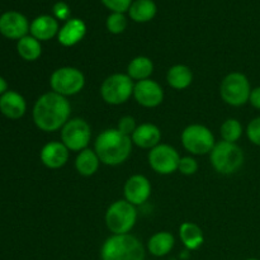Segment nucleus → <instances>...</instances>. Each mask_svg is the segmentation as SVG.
I'll return each mask as SVG.
<instances>
[{
    "instance_id": "dca6fc26",
    "label": "nucleus",
    "mask_w": 260,
    "mask_h": 260,
    "mask_svg": "<svg viewBox=\"0 0 260 260\" xmlns=\"http://www.w3.org/2000/svg\"><path fill=\"white\" fill-rule=\"evenodd\" d=\"M86 35V25L79 18H71L60 28L57 40L63 47H73L78 45Z\"/></svg>"
},
{
    "instance_id": "c85d7f7f",
    "label": "nucleus",
    "mask_w": 260,
    "mask_h": 260,
    "mask_svg": "<svg viewBox=\"0 0 260 260\" xmlns=\"http://www.w3.org/2000/svg\"><path fill=\"white\" fill-rule=\"evenodd\" d=\"M178 172L182 173L183 175H193L198 172V162L197 160L193 159L192 156H183L180 157Z\"/></svg>"
},
{
    "instance_id": "1a4fd4ad",
    "label": "nucleus",
    "mask_w": 260,
    "mask_h": 260,
    "mask_svg": "<svg viewBox=\"0 0 260 260\" xmlns=\"http://www.w3.org/2000/svg\"><path fill=\"white\" fill-rule=\"evenodd\" d=\"M182 144L192 155H206L215 147V136L203 124H189L182 132Z\"/></svg>"
},
{
    "instance_id": "2eb2a0df",
    "label": "nucleus",
    "mask_w": 260,
    "mask_h": 260,
    "mask_svg": "<svg viewBox=\"0 0 260 260\" xmlns=\"http://www.w3.org/2000/svg\"><path fill=\"white\" fill-rule=\"evenodd\" d=\"M69 151L62 142H48L41 150V161L48 169H60L68 162Z\"/></svg>"
},
{
    "instance_id": "393cba45",
    "label": "nucleus",
    "mask_w": 260,
    "mask_h": 260,
    "mask_svg": "<svg viewBox=\"0 0 260 260\" xmlns=\"http://www.w3.org/2000/svg\"><path fill=\"white\" fill-rule=\"evenodd\" d=\"M157 8L152 0H136L129 7V17L134 22L146 23L154 19L156 15Z\"/></svg>"
},
{
    "instance_id": "72a5a7b5",
    "label": "nucleus",
    "mask_w": 260,
    "mask_h": 260,
    "mask_svg": "<svg viewBox=\"0 0 260 260\" xmlns=\"http://www.w3.org/2000/svg\"><path fill=\"white\" fill-rule=\"evenodd\" d=\"M249 103H250L254 108L259 109L260 111V86H256V88L251 89Z\"/></svg>"
},
{
    "instance_id": "4be33fe9",
    "label": "nucleus",
    "mask_w": 260,
    "mask_h": 260,
    "mask_svg": "<svg viewBox=\"0 0 260 260\" xmlns=\"http://www.w3.org/2000/svg\"><path fill=\"white\" fill-rule=\"evenodd\" d=\"M179 236L188 250H197L205 241L202 229L193 222H184L179 228Z\"/></svg>"
},
{
    "instance_id": "c9c22d12",
    "label": "nucleus",
    "mask_w": 260,
    "mask_h": 260,
    "mask_svg": "<svg viewBox=\"0 0 260 260\" xmlns=\"http://www.w3.org/2000/svg\"><path fill=\"white\" fill-rule=\"evenodd\" d=\"M246 260H259V259H256V258H249V259H246Z\"/></svg>"
},
{
    "instance_id": "c756f323",
    "label": "nucleus",
    "mask_w": 260,
    "mask_h": 260,
    "mask_svg": "<svg viewBox=\"0 0 260 260\" xmlns=\"http://www.w3.org/2000/svg\"><path fill=\"white\" fill-rule=\"evenodd\" d=\"M246 135L251 144L260 146V117H255L249 122L246 127Z\"/></svg>"
},
{
    "instance_id": "9b49d317",
    "label": "nucleus",
    "mask_w": 260,
    "mask_h": 260,
    "mask_svg": "<svg viewBox=\"0 0 260 260\" xmlns=\"http://www.w3.org/2000/svg\"><path fill=\"white\" fill-rule=\"evenodd\" d=\"M180 156L177 150L167 144H159L149 152V164L155 173L169 175L177 172Z\"/></svg>"
},
{
    "instance_id": "ddd939ff",
    "label": "nucleus",
    "mask_w": 260,
    "mask_h": 260,
    "mask_svg": "<svg viewBox=\"0 0 260 260\" xmlns=\"http://www.w3.org/2000/svg\"><path fill=\"white\" fill-rule=\"evenodd\" d=\"M30 24L19 12H5L0 15V33L9 40H18L28 36Z\"/></svg>"
},
{
    "instance_id": "aec40b11",
    "label": "nucleus",
    "mask_w": 260,
    "mask_h": 260,
    "mask_svg": "<svg viewBox=\"0 0 260 260\" xmlns=\"http://www.w3.org/2000/svg\"><path fill=\"white\" fill-rule=\"evenodd\" d=\"M175 239L172 233L160 231L154 234L147 243V249L154 256H165L173 250Z\"/></svg>"
},
{
    "instance_id": "7c9ffc66",
    "label": "nucleus",
    "mask_w": 260,
    "mask_h": 260,
    "mask_svg": "<svg viewBox=\"0 0 260 260\" xmlns=\"http://www.w3.org/2000/svg\"><path fill=\"white\" fill-rule=\"evenodd\" d=\"M136 128H137L136 121H135L134 117L131 116L122 117V118L118 121V124H117V129H118L121 134L126 135V136L128 137L132 136V134H134Z\"/></svg>"
},
{
    "instance_id": "f704fd0d",
    "label": "nucleus",
    "mask_w": 260,
    "mask_h": 260,
    "mask_svg": "<svg viewBox=\"0 0 260 260\" xmlns=\"http://www.w3.org/2000/svg\"><path fill=\"white\" fill-rule=\"evenodd\" d=\"M8 91V83L3 76H0V96Z\"/></svg>"
},
{
    "instance_id": "4468645a",
    "label": "nucleus",
    "mask_w": 260,
    "mask_h": 260,
    "mask_svg": "<svg viewBox=\"0 0 260 260\" xmlns=\"http://www.w3.org/2000/svg\"><path fill=\"white\" fill-rule=\"evenodd\" d=\"M124 200L134 206H140L146 202L151 196V184L145 175H132L124 183Z\"/></svg>"
},
{
    "instance_id": "bb28decb",
    "label": "nucleus",
    "mask_w": 260,
    "mask_h": 260,
    "mask_svg": "<svg viewBox=\"0 0 260 260\" xmlns=\"http://www.w3.org/2000/svg\"><path fill=\"white\" fill-rule=\"evenodd\" d=\"M221 136L223 141L236 144V141H239L243 136V124L235 118L226 119L221 126Z\"/></svg>"
},
{
    "instance_id": "5701e85b",
    "label": "nucleus",
    "mask_w": 260,
    "mask_h": 260,
    "mask_svg": "<svg viewBox=\"0 0 260 260\" xmlns=\"http://www.w3.org/2000/svg\"><path fill=\"white\" fill-rule=\"evenodd\" d=\"M167 81L175 90H184L192 84L193 73L187 65H174L168 70Z\"/></svg>"
},
{
    "instance_id": "20e7f679",
    "label": "nucleus",
    "mask_w": 260,
    "mask_h": 260,
    "mask_svg": "<svg viewBox=\"0 0 260 260\" xmlns=\"http://www.w3.org/2000/svg\"><path fill=\"white\" fill-rule=\"evenodd\" d=\"M211 164L213 169L223 175H230L238 172L244 164V152L238 144L220 141L210 152Z\"/></svg>"
},
{
    "instance_id": "2f4dec72",
    "label": "nucleus",
    "mask_w": 260,
    "mask_h": 260,
    "mask_svg": "<svg viewBox=\"0 0 260 260\" xmlns=\"http://www.w3.org/2000/svg\"><path fill=\"white\" fill-rule=\"evenodd\" d=\"M104 5L113 13H124L129 9L132 0H102Z\"/></svg>"
},
{
    "instance_id": "6e6552de",
    "label": "nucleus",
    "mask_w": 260,
    "mask_h": 260,
    "mask_svg": "<svg viewBox=\"0 0 260 260\" xmlns=\"http://www.w3.org/2000/svg\"><path fill=\"white\" fill-rule=\"evenodd\" d=\"M50 85L52 91L62 96H71L80 93L85 85V76L73 66L58 68L51 74Z\"/></svg>"
},
{
    "instance_id": "9d476101",
    "label": "nucleus",
    "mask_w": 260,
    "mask_h": 260,
    "mask_svg": "<svg viewBox=\"0 0 260 260\" xmlns=\"http://www.w3.org/2000/svg\"><path fill=\"white\" fill-rule=\"evenodd\" d=\"M91 139V129L88 122L81 118L69 119L61 128V141L70 151H83L88 149Z\"/></svg>"
},
{
    "instance_id": "f8f14e48",
    "label": "nucleus",
    "mask_w": 260,
    "mask_h": 260,
    "mask_svg": "<svg viewBox=\"0 0 260 260\" xmlns=\"http://www.w3.org/2000/svg\"><path fill=\"white\" fill-rule=\"evenodd\" d=\"M134 98L140 106L145 108H155L164 101V90L159 83L151 79H146L135 84Z\"/></svg>"
},
{
    "instance_id": "f257e3e1",
    "label": "nucleus",
    "mask_w": 260,
    "mask_h": 260,
    "mask_svg": "<svg viewBox=\"0 0 260 260\" xmlns=\"http://www.w3.org/2000/svg\"><path fill=\"white\" fill-rule=\"evenodd\" d=\"M71 113L70 102L66 96L55 91L42 94L33 107L35 124L45 132H55L62 128Z\"/></svg>"
},
{
    "instance_id": "423d86ee",
    "label": "nucleus",
    "mask_w": 260,
    "mask_h": 260,
    "mask_svg": "<svg viewBox=\"0 0 260 260\" xmlns=\"http://www.w3.org/2000/svg\"><path fill=\"white\" fill-rule=\"evenodd\" d=\"M134 80L127 74L117 73L108 76L101 86V95L111 106L123 104L134 95Z\"/></svg>"
},
{
    "instance_id": "6ab92c4d",
    "label": "nucleus",
    "mask_w": 260,
    "mask_h": 260,
    "mask_svg": "<svg viewBox=\"0 0 260 260\" xmlns=\"http://www.w3.org/2000/svg\"><path fill=\"white\" fill-rule=\"evenodd\" d=\"M58 23L57 19L51 15H40L30 23L29 32L30 36L37 38L38 41L52 40L55 36L58 35Z\"/></svg>"
},
{
    "instance_id": "412c9836",
    "label": "nucleus",
    "mask_w": 260,
    "mask_h": 260,
    "mask_svg": "<svg viewBox=\"0 0 260 260\" xmlns=\"http://www.w3.org/2000/svg\"><path fill=\"white\" fill-rule=\"evenodd\" d=\"M99 160L98 155L94 150L85 149L78 154L75 159V169L83 177H91L95 174L99 169Z\"/></svg>"
},
{
    "instance_id": "7ed1b4c3",
    "label": "nucleus",
    "mask_w": 260,
    "mask_h": 260,
    "mask_svg": "<svg viewBox=\"0 0 260 260\" xmlns=\"http://www.w3.org/2000/svg\"><path fill=\"white\" fill-rule=\"evenodd\" d=\"M102 260H145V248L134 235H112L104 241Z\"/></svg>"
},
{
    "instance_id": "f03ea898",
    "label": "nucleus",
    "mask_w": 260,
    "mask_h": 260,
    "mask_svg": "<svg viewBox=\"0 0 260 260\" xmlns=\"http://www.w3.org/2000/svg\"><path fill=\"white\" fill-rule=\"evenodd\" d=\"M94 151L102 164L116 167L126 161L132 152L131 137L121 134L117 128H109L102 132L95 140Z\"/></svg>"
},
{
    "instance_id": "a211bd4d",
    "label": "nucleus",
    "mask_w": 260,
    "mask_h": 260,
    "mask_svg": "<svg viewBox=\"0 0 260 260\" xmlns=\"http://www.w3.org/2000/svg\"><path fill=\"white\" fill-rule=\"evenodd\" d=\"M132 144L141 149H154L155 146L160 144L161 140V131L156 124L152 123H142L137 126L135 132L131 136Z\"/></svg>"
},
{
    "instance_id": "0eeeda50",
    "label": "nucleus",
    "mask_w": 260,
    "mask_h": 260,
    "mask_svg": "<svg viewBox=\"0 0 260 260\" xmlns=\"http://www.w3.org/2000/svg\"><path fill=\"white\" fill-rule=\"evenodd\" d=\"M251 86L243 73H231L225 76L220 86L221 98L233 107H241L249 102Z\"/></svg>"
},
{
    "instance_id": "f3484780",
    "label": "nucleus",
    "mask_w": 260,
    "mask_h": 260,
    "mask_svg": "<svg viewBox=\"0 0 260 260\" xmlns=\"http://www.w3.org/2000/svg\"><path fill=\"white\" fill-rule=\"evenodd\" d=\"M27 111L25 99L19 93L8 90L0 96V112L9 119H19Z\"/></svg>"
},
{
    "instance_id": "39448f33",
    "label": "nucleus",
    "mask_w": 260,
    "mask_h": 260,
    "mask_svg": "<svg viewBox=\"0 0 260 260\" xmlns=\"http://www.w3.org/2000/svg\"><path fill=\"white\" fill-rule=\"evenodd\" d=\"M137 221L136 206L126 200L112 203L106 212V225L113 235H124L134 229Z\"/></svg>"
},
{
    "instance_id": "a878e982",
    "label": "nucleus",
    "mask_w": 260,
    "mask_h": 260,
    "mask_svg": "<svg viewBox=\"0 0 260 260\" xmlns=\"http://www.w3.org/2000/svg\"><path fill=\"white\" fill-rule=\"evenodd\" d=\"M17 51L23 60L36 61L42 55V46L40 41L33 36H25L18 41Z\"/></svg>"
},
{
    "instance_id": "473e14b6",
    "label": "nucleus",
    "mask_w": 260,
    "mask_h": 260,
    "mask_svg": "<svg viewBox=\"0 0 260 260\" xmlns=\"http://www.w3.org/2000/svg\"><path fill=\"white\" fill-rule=\"evenodd\" d=\"M53 10V14H55L56 19H60V20H66L68 22L70 19V14H71V10L69 8V5L63 2H57L52 8Z\"/></svg>"
},
{
    "instance_id": "b1692460",
    "label": "nucleus",
    "mask_w": 260,
    "mask_h": 260,
    "mask_svg": "<svg viewBox=\"0 0 260 260\" xmlns=\"http://www.w3.org/2000/svg\"><path fill=\"white\" fill-rule=\"evenodd\" d=\"M152 71H154V63H152L151 58L146 57V56H137V57L132 58L131 62L127 66V75L132 80L141 81L150 79Z\"/></svg>"
},
{
    "instance_id": "cd10ccee",
    "label": "nucleus",
    "mask_w": 260,
    "mask_h": 260,
    "mask_svg": "<svg viewBox=\"0 0 260 260\" xmlns=\"http://www.w3.org/2000/svg\"><path fill=\"white\" fill-rule=\"evenodd\" d=\"M107 29L113 35H121L127 28V18L123 13H112L107 18Z\"/></svg>"
}]
</instances>
